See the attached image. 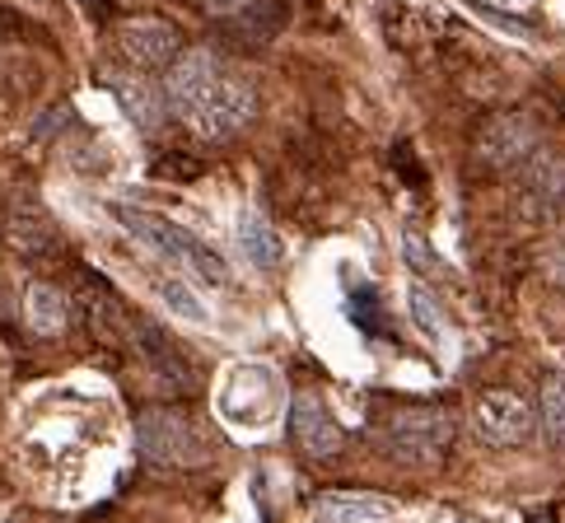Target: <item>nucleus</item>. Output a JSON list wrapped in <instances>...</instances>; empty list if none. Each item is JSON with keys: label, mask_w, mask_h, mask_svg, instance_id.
Listing matches in <instances>:
<instances>
[{"label": "nucleus", "mask_w": 565, "mask_h": 523, "mask_svg": "<svg viewBox=\"0 0 565 523\" xmlns=\"http://www.w3.org/2000/svg\"><path fill=\"white\" fill-rule=\"evenodd\" d=\"M453 435H459V425H453L444 407H392L374 421V444L388 458L412 468L444 463V453L453 449Z\"/></svg>", "instance_id": "1"}, {"label": "nucleus", "mask_w": 565, "mask_h": 523, "mask_svg": "<svg viewBox=\"0 0 565 523\" xmlns=\"http://www.w3.org/2000/svg\"><path fill=\"white\" fill-rule=\"evenodd\" d=\"M113 215H117V225H127L140 244H150L160 258L168 262H178V266H192L197 276H206L211 285H225L229 281V266L225 258H219L215 248H206L197 239V234H187L183 225H174V220H164V215H150V211H140V206H113Z\"/></svg>", "instance_id": "2"}, {"label": "nucleus", "mask_w": 565, "mask_h": 523, "mask_svg": "<svg viewBox=\"0 0 565 523\" xmlns=\"http://www.w3.org/2000/svg\"><path fill=\"white\" fill-rule=\"evenodd\" d=\"M136 449L160 468H206L211 444L174 407H150L136 416Z\"/></svg>", "instance_id": "3"}, {"label": "nucleus", "mask_w": 565, "mask_h": 523, "mask_svg": "<svg viewBox=\"0 0 565 523\" xmlns=\"http://www.w3.org/2000/svg\"><path fill=\"white\" fill-rule=\"evenodd\" d=\"M253 117H258V89H253V80H243V75H225L211 99L201 103L192 117H187V126H192L201 140H225L234 132H243Z\"/></svg>", "instance_id": "4"}, {"label": "nucleus", "mask_w": 565, "mask_h": 523, "mask_svg": "<svg viewBox=\"0 0 565 523\" xmlns=\"http://www.w3.org/2000/svg\"><path fill=\"white\" fill-rule=\"evenodd\" d=\"M473 425H477V435L491 444V449H519V444L532 439L538 416H532V407L519 398V393L486 388L477 398V407H473Z\"/></svg>", "instance_id": "5"}, {"label": "nucleus", "mask_w": 565, "mask_h": 523, "mask_svg": "<svg viewBox=\"0 0 565 523\" xmlns=\"http://www.w3.org/2000/svg\"><path fill=\"white\" fill-rule=\"evenodd\" d=\"M538 140H542V132L528 113H495L477 136V160L495 173H514V169L528 164V154L538 150Z\"/></svg>", "instance_id": "6"}, {"label": "nucleus", "mask_w": 565, "mask_h": 523, "mask_svg": "<svg viewBox=\"0 0 565 523\" xmlns=\"http://www.w3.org/2000/svg\"><path fill=\"white\" fill-rule=\"evenodd\" d=\"M225 75H229V71L219 66V57L206 52V47H197V52H183L174 66H168V75H164V99L174 103V113L187 122V117H192L197 108L219 89V80H225Z\"/></svg>", "instance_id": "7"}, {"label": "nucleus", "mask_w": 565, "mask_h": 523, "mask_svg": "<svg viewBox=\"0 0 565 523\" xmlns=\"http://www.w3.org/2000/svg\"><path fill=\"white\" fill-rule=\"evenodd\" d=\"M117 47L127 61H136V66L164 71L183 57V34H178V24H168V20H122Z\"/></svg>", "instance_id": "8"}, {"label": "nucleus", "mask_w": 565, "mask_h": 523, "mask_svg": "<svg viewBox=\"0 0 565 523\" xmlns=\"http://www.w3.org/2000/svg\"><path fill=\"white\" fill-rule=\"evenodd\" d=\"M519 173H524V206H528V215H538V220L565 215V154L538 146Z\"/></svg>", "instance_id": "9"}, {"label": "nucleus", "mask_w": 565, "mask_h": 523, "mask_svg": "<svg viewBox=\"0 0 565 523\" xmlns=\"http://www.w3.org/2000/svg\"><path fill=\"white\" fill-rule=\"evenodd\" d=\"M290 435H294V444H300L309 458H337L341 449H347L341 425L332 421L327 402L313 398V393H300V398L290 402Z\"/></svg>", "instance_id": "10"}, {"label": "nucleus", "mask_w": 565, "mask_h": 523, "mask_svg": "<svg viewBox=\"0 0 565 523\" xmlns=\"http://www.w3.org/2000/svg\"><path fill=\"white\" fill-rule=\"evenodd\" d=\"M24 327L34 337H61L71 327V295L56 281H34L24 290Z\"/></svg>", "instance_id": "11"}, {"label": "nucleus", "mask_w": 565, "mask_h": 523, "mask_svg": "<svg viewBox=\"0 0 565 523\" xmlns=\"http://www.w3.org/2000/svg\"><path fill=\"white\" fill-rule=\"evenodd\" d=\"M136 346H140V356L150 360V370L160 374L164 384H174L178 393L192 388V370H187V360L178 356V346L168 341V337H164V332L154 327V323H146V319L136 323Z\"/></svg>", "instance_id": "12"}, {"label": "nucleus", "mask_w": 565, "mask_h": 523, "mask_svg": "<svg viewBox=\"0 0 565 523\" xmlns=\"http://www.w3.org/2000/svg\"><path fill=\"white\" fill-rule=\"evenodd\" d=\"M85 313H89V332H93V337H99L103 346H117V341L131 332L127 309L117 304V295L108 290L103 281H89V285H85Z\"/></svg>", "instance_id": "13"}, {"label": "nucleus", "mask_w": 565, "mask_h": 523, "mask_svg": "<svg viewBox=\"0 0 565 523\" xmlns=\"http://www.w3.org/2000/svg\"><path fill=\"white\" fill-rule=\"evenodd\" d=\"M239 248L258 272H276V266L286 262V244H280V234L266 225V215H258V211L239 215Z\"/></svg>", "instance_id": "14"}, {"label": "nucleus", "mask_w": 565, "mask_h": 523, "mask_svg": "<svg viewBox=\"0 0 565 523\" xmlns=\"http://www.w3.org/2000/svg\"><path fill=\"white\" fill-rule=\"evenodd\" d=\"M318 514L327 523H355V519H388L392 505L379 496H347V490H332V496L318 500Z\"/></svg>", "instance_id": "15"}, {"label": "nucleus", "mask_w": 565, "mask_h": 523, "mask_svg": "<svg viewBox=\"0 0 565 523\" xmlns=\"http://www.w3.org/2000/svg\"><path fill=\"white\" fill-rule=\"evenodd\" d=\"M154 290H160V299L178 313V319H187V323H206V319H211L206 304H201V299H197L192 290H187V285H183L178 276H160V281H154Z\"/></svg>", "instance_id": "16"}, {"label": "nucleus", "mask_w": 565, "mask_h": 523, "mask_svg": "<svg viewBox=\"0 0 565 523\" xmlns=\"http://www.w3.org/2000/svg\"><path fill=\"white\" fill-rule=\"evenodd\" d=\"M542 431L565 449V374H552L542 384Z\"/></svg>", "instance_id": "17"}, {"label": "nucleus", "mask_w": 565, "mask_h": 523, "mask_svg": "<svg viewBox=\"0 0 565 523\" xmlns=\"http://www.w3.org/2000/svg\"><path fill=\"white\" fill-rule=\"evenodd\" d=\"M113 89H117V99L127 103V113H131L140 126H146V132H150V126H160V117H164V103H160V99H150V94L140 89L136 80H131V85H127V80H113Z\"/></svg>", "instance_id": "18"}, {"label": "nucleus", "mask_w": 565, "mask_h": 523, "mask_svg": "<svg viewBox=\"0 0 565 523\" xmlns=\"http://www.w3.org/2000/svg\"><path fill=\"white\" fill-rule=\"evenodd\" d=\"M412 319H416V327L426 332L430 341L439 337V332H444V313H439V299L426 290V285H412Z\"/></svg>", "instance_id": "19"}, {"label": "nucleus", "mask_w": 565, "mask_h": 523, "mask_svg": "<svg viewBox=\"0 0 565 523\" xmlns=\"http://www.w3.org/2000/svg\"><path fill=\"white\" fill-rule=\"evenodd\" d=\"M351 319H355V327H365L369 337H379V332H384V319H379V295H374L369 285H360V290L351 295Z\"/></svg>", "instance_id": "20"}, {"label": "nucleus", "mask_w": 565, "mask_h": 523, "mask_svg": "<svg viewBox=\"0 0 565 523\" xmlns=\"http://www.w3.org/2000/svg\"><path fill=\"white\" fill-rule=\"evenodd\" d=\"M402 248H406V262H412L416 266V272H435V252L426 248V239H420V234H412V229H406V239H402Z\"/></svg>", "instance_id": "21"}, {"label": "nucleus", "mask_w": 565, "mask_h": 523, "mask_svg": "<svg viewBox=\"0 0 565 523\" xmlns=\"http://www.w3.org/2000/svg\"><path fill=\"white\" fill-rule=\"evenodd\" d=\"M253 0H201V10L215 14V20H229V14H243Z\"/></svg>", "instance_id": "22"}]
</instances>
